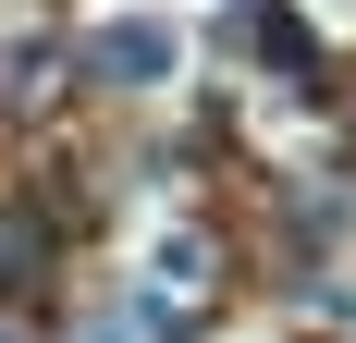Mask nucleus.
Here are the masks:
<instances>
[{
    "label": "nucleus",
    "mask_w": 356,
    "mask_h": 343,
    "mask_svg": "<svg viewBox=\"0 0 356 343\" xmlns=\"http://www.w3.org/2000/svg\"><path fill=\"white\" fill-rule=\"evenodd\" d=\"M86 62H99V86H172L184 74V25L172 12H111L86 37Z\"/></svg>",
    "instance_id": "f257e3e1"
},
{
    "label": "nucleus",
    "mask_w": 356,
    "mask_h": 343,
    "mask_svg": "<svg viewBox=\"0 0 356 343\" xmlns=\"http://www.w3.org/2000/svg\"><path fill=\"white\" fill-rule=\"evenodd\" d=\"M147 270L172 282V294H197V270H209V245H197V233H160V258H147Z\"/></svg>",
    "instance_id": "f03ea898"
}]
</instances>
